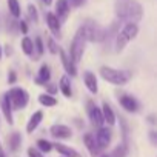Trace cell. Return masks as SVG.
<instances>
[{
	"label": "cell",
	"mask_w": 157,
	"mask_h": 157,
	"mask_svg": "<svg viewBox=\"0 0 157 157\" xmlns=\"http://www.w3.org/2000/svg\"><path fill=\"white\" fill-rule=\"evenodd\" d=\"M114 11L119 20L137 23L143 17V8L137 0H116Z\"/></svg>",
	"instance_id": "obj_1"
},
{
	"label": "cell",
	"mask_w": 157,
	"mask_h": 157,
	"mask_svg": "<svg viewBox=\"0 0 157 157\" xmlns=\"http://www.w3.org/2000/svg\"><path fill=\"white\" fill-rule=\"evenodd\" d=\"M137 34H139V26H137V23L126 22V23L122 26V29L117 31V34H116V37H114V40H116V42H114L116 52L123 51V48H125L131 40H134V39L137 37Z\"/></svg>",
	"instance_id": "obj_2"
},
{
	"label": "cell",
	"mask_w": 157,
	"mask_h": 157,
	"mask_svg": "<svg viewBox=\"0 0 157 157\" xmlns=\"http://www.w3.org/2000/svg\"><path fill=\"white\" fill-rule=\"evenodd\" d=\"M100 75L103 80L113 83V85H125L129 82V78H131V74L128 71H120V69H116V68H111V66H102L99 69Z\"/></svg>",
	"instance_id": "obj_3"
},
{
	"label": "cell",
	"mask_w": 157,
	"mask_h": 157,
	"mask_svg": "<svg viewBox=\"0 0 157 157\" xmlns=\"http://www.w3.org/2000/svg\"><path fill=\"white\" fill-rule=\"evenodd\" d=\"M80 29H82L86 42H103L105 40L106 29L103 26H100L97 22L91 20V19L85 20L83 25L80 26Z\"/></svg>",
	"instance_id": "obj_4"
},
{
	"label": "cell",
	"mask_w": 157,
	"mask_h": 157,
	"mask_svg": "<svg viewBox=\"0 0 157 157\" xmlns=\"http://www.w3.org/2000/svg\"><path fill=\"white\" fill-rule=\"evenodd\" d=\"M85 36L82 33V29L78 28V31L75 33L72 42H71V46H69V59L74 62V63H78L83 56V51H85Z\"/></svg>",
	"instance_id": "obj_5"
},
{
	"label": "cell",
	"mask_w": 157,
	"mask_h": 157,
	"mask_svg": "<svg viewBox=\"0 0 157 157\" xmlns=\"http://www.w3.org/2000/svg\"><path fill=\"white\" fill-rule=\"evenodd\" d=\"M8 96H10L13 109H22L29 102V94L23 88H13V90L8 91Z\"/></svg>",
	"instance_id": "obj_6"
},
{
	"label": "cell",
	"mask_w": 157,
	"mask_h": 157,
	"mask_svg": "<svg viewBox=\"0 0 157 157\" xmlns=\"http://www.w3.org/2000/svg\"><path fill=\"white\" fill-rule=\"evenodd\" d=\"M111 137H113V134H111V129L109 128H105V126L97 128V134H96L94 139H96V143H97V146H99L100 151L102 149H106L109 146Z\"/></svg>",
	"instance_id": "obj_7"
},
{
	"label": "cell",
	"mask_w": 157,
	"mask_h": 157,
	"mask_svg": "<svg viewBox=\"0 0 157 157\" xmlns=\"http://www.w3.org/2000/svg\"><path fill=\"white\" fill-rule=\"evenodd\" d=\"M88 116H90V120H91V123L96 126V128H100V126H103V116H102V109L93 102V100H90L88 102Z\"/></svg>",
	"instance_id": "obj_8"
},
{
	"label": "cell",
	"mask_w": 157,
	"mask_h": 157,
	"mask_svg": "<svg viewBox=\"0 0 157 157\" xmlns=\"http://www.w3.org/2000/svg\"><path fill=\"white\" fill-rule=\"evenodd\" d=\"M0 108H2V113L6 119V122L10 125L14 123V119H13V106H11V100H10V96L8 93H3L0 96Z\"/></svg>",
	"instance_id": "obj_9"
},
{
	"label": "cell",
	"mask_w": 157,
	"mask_h": 157,
	"mask_svg": "<svg viewBox=\"0 0 157 157\" xmlns=\"http://www.w3.org/2000/svg\"><path fill=\"white\" fill-rule=\"evenodd\" d=\"M119 103L128 113H137L139 111V102L132 96H129V94H122L119 97Z\"/></svg>",
	"instance_id": "obj_10"
},
{
	"label": "cell",
	"mask_w": 157,
	"mask_h": 157,
	"mask_svg": "<svg viewBox=\"0 0 157 157\" xmlns=\"http://www.w3.org/2000/svg\"><path fill=\"white\" fill-rule=\"evenodd\" d=\"M46 25H48L49 31L52 33V36L57 37V39H60V34H62V22L57 19L56 14H52V13H48V14H46Z\"/></svg>",
	"instance_id": "obj_11"
},
{
	"label": "cell",
	"mask_w": 157,
	"mask_h": 157,
	"mask_svg": "<svg viewBox=\"0 0 157 157\" xmlns=\"http://www.w3.org/2000/svg\"><path fill=\"white\" fill-rule=\"evenodd\" d=\"M51 136L56 137V139H69L72 136V131L69 126L66 125H62V123H57V125H52L51 129H49Z\"/></svg>",
	"instance_id": "obj_12"
},
{
	"label": "cell",
	"mask_w": 157,
	"mask_h": 157,
	"mask_svg": "<svg viewBox=\"0 0 157 157\" xmlns=\"http://www.w3.org/2000/svg\"><path fill=\"white\" fill-rule=\"evenodd\" d=\"M83 143H85L86 149L90 151L91 157H97V155L100 154V149H99V146H97V143H96V139H94V136H93L91 132H86V134L83 136Z\"/></svg>",
	"instance_id": "obj_13"
},
{
	"label": "cell",
	"mask_w": 157,
	"mask_h": 157,
	"mask_svg": "<svg viewBox=\"0 0 157 157\" xmlns=\"http://www.w3.org/2000/svg\"><path fill=\"white\" fill-rule=\"evenodd\" d=\"M57 54H60V60H62V65H63V68H65V71L69 74V75H75L77 74V68H75V63L66 56V52L63 51V49H59V52Z\"/></svg>",
	"instance_id": "obj_14"
},
{
	"label": "cell",
	"mask_w": 157,
	"mask_h": 157,
	"mask_svg": "<svg viewBox=\"0 0 157 157\" xmlns=\"http://www.w3.org/2000/svg\"><path fill=\"white\" fill-rule=\"evenodd\" d=\"M83 82H85V85H86V88H88V91H90L91 94H97L99 85H97V77H96V74H93L91 71H86V72L83 74Z\"/></svg>",
	"instance_id": "obj_15"
},
{
	"label": "cell",
	"mask_w": 157,
	"mask_h": 157,
	"mask_svg": "<svg viewBox=\"0 0 157 157\" xmlns=\"http://www.w3.org/2000/svg\"><path fill=\"white\" fill-rule=\"evenodd\" d=\"M52 148H56L57 152H60L63 157H82V154L78 152L77 149L68 146V145H63V143H54Z\"/></svg>",
	"instance_id": "obj_16"
},
{
	"label": "cell",
	"mask_w": 157,
	"mask_h": 157,
	"mask_svg": "<svg viewBox=\"0 0 157 157\" xmlns=\"http://www.w3.org/2000/svg\"><path fill=\"white\" fill-rule=\"evenodd\" d=\"M102 116H103V122L105 123H108L109 126H114L116 125V114H114V111H113V108L109 106V103L108 102H103V105H102Z\"/></svg>",
	"instance_id": "obj_17"
},
{
	"label": "cell",
	"mask_w": 157,
	"mask_h": 157,
	"mask_svg": "<svg viewBox=\"0 0 157 157\" xmlns=\"http://www.w3.org/2000/svg\"><path fill=\"white\" fill-rule=\"evenodd\" d=\"M49 78H51V69H49V66H48L46 63H43V65L40 66V69H39L37 77H36V83L45 86V85L49 82Z\"/></svg>",
	"instance_id": "obj_18"
},
{
	"label": "cell",
	"mask_w": 157,
	"mask_h": 157,
	"mask_svg": "<svg viewBox=\"0 0 157 157\" xmlns=\"http://www.w3.org/2000/svg\"><path fill=\"white\" fill-rule=\"evenodd\" d=\"M69 5H68V0H57L56 2V13H57V19L60 22H63L68 14H69Z\"/></svg>",
	"instance_id": "obj_19"
},
{
	"label": "cell",
	"mask_w": 157,
	"mask_h": 157,
	"mask_svg": "<svg viewBox=\"0 0 157 157\" xmlns=\"http://www.w3.org/2000/svg\"><path fill=\"white\" fill-rule=\"evenodd\" d=\"M42 120H43V113H42V111H36V113L29 117V122H28V125H26V132H28V134H33V132L37 129V126L40 125Z\"/></svg>",
	"instance_id": "obj_20"
},
{
	"label": "cell",
	"mask_w": 157,
	"mask_h": 157,
	"mask_svg": "<svg viewBox=\"0 0 157 157\" xmlns=\"http://www.w3.org/2000/svg\"><path fill=\"white\" fill-rule=\"evenodd\" d=\"M59 88H60V91H62V94H63L65 97H71V96H72V91H71V82H69L68 75H63V77L60 78Z\"/></svg>",
	"instance_id": "obj_21"
},
{
	"label": "cell",
	"mask_w": 157,
	"mask_h": 157,
	"mask_svg": "<svg viewBox=\"0 0 157 157\" xmlns=\"http://www.w3.org/2000/svg\"><path fill=\"white\" fill-rule=\"evenodd\" d=\"M39 103L43 105V106H46V108H51V106H56L57 105V100H56L54 96H51L48 93H43V94L39 96Z\"/></svg>",
	"instance_id": "obj_22"
},
{
	"label": "cell",
	"mask_w": 157,
	"mask_h": 157,
	"mask_svg": "<svg viewBox=\"0 0 157 157\" xmlns=\"http://www.w3.org/2000/svg\"><path fill=\"white\" fill-rule=\"evenodd\" d=\"M20 142H22V137H20V134L19 132H13L10 137H8V145H10V149L14 152V151H17L19 149V146H20Z\"/></svg>",
	"instance_id": "obj_23"
},
{
	"label": "cell",
	"mask_w": 157,
	"mask_h": 157,
	"mask_svg": "<svg viewBox=\"0 0 157 157\" xmlns=\"http://www.w3.org/2000/svg\"><path fill=\"white\" fill-rule=\"evenodd\" d=\"M22 51L26 56H33L34 54V42L29 37H23L22 39Z\"/></svg>",
	"instance_id": "obj_24"
},
{
	"label": "cell",
	"mask_w": 157,
	"mask_h": 157,
	"mask_svg": "<svg viewBox=\"0 0 157 157\" xmlns=\"http://www.w3.org/2000/svg\"><path fill=\"white\" fill-rule=\"evenodd\" d=\"M109 155H111V157H126V155H128V146H126V143L117 145V146L109 152Z\"/></svg>",
	"instance_id": "obj_25"
},
{
	"label": "cell",
	"mask_w": 157,
	"mask_h": 157,
	"mask_svg": "<svg viewBox=\"0 0 157 157\" xmlns=\"http://www.w3.org/2000/svg\"><path fill=\"white\" fill-rule=\"evenodd\" d=\"M8 10L11 13L13 17L19 19L20 17V5H19V0H8Z\"/></svg>",
	"instance_id": "obj_26"
},
{
	"label": "cell",
	"mask_w": 157,
	"mask_h": 157,
	"mask_svg": "<svg viewBox=\"0 0 157 157\" xmlns=\"http://www.w3.org/2000/svg\"><path fill=\"white\" fill-rule=\"evenodd\" d=\"M37 149L40 152H51L52 151V143L45 140V139H40V140H37Z\"/></svg>",
	"instance_id": "obj_27"
},
{
	"label": "cell",
	"mask_w": 157,
	"mask_h": 157,
	"mask_svg": "<svg viewBox=\"0 0 157 157\" xmlns=\"http://www.w3.org/2000/svg\"><path fill=\"white\" fill-rule=\"evenodd\" d=\"M28 16H29V19L34 22V23H37L39 22V14H37V8L34 6V5H28Z\"/></svg>",
	"instance_id": "obj_28"
},
{
	"label": "cell",
	"mask_w": 157,
	"mask_h": 157,
	"mask_svg": "<svg viewBox=\"0 0 157 157\" xmlns=\"http://www.w3.org/2000/svg\"><path fill=\"white\" fill-rule=\"evenodd\" d=\"M34 49L37 51V56H42L43 54L45 46H43V42H42L40 37H36V40H34Z\"/></svg>",
	"instance_id": "obj_29"
},
{
	"label": "cell",
	"mask_w": 157,
	"mask_h": 157,
	"mask_svg": "<svg viewBox=\"0 0 157 157\" xmlns=\"http://www.w3.org/2000/svg\"><path fill=\"white\" fill-rule=\"evenodd\" d=\"M48 49H49L51 54H57L60 48H59V45L54 42V39H48Z\"/></svg>",
	"instance_id": "obj_30"
},
{
	"label": "cell",
	"mask_w": 157,
	"mask_h": 157,
	"mask_svg": "<svg viewBox=\"0 0 157 157\" xmlns=\"http://www.w3.org/2000/svg\"><path fill=\"white\" fill-rule=\"evenodd\" d=\"M28 157H43V152H40L37 148H28Z\"/></svg>",
	"instance_id": "obj_31"
},
{
	"label": "cell",
	"mask_w": 157,
	"mask_h": 157,
	"mask_svg": "<svg viewBox=\"0 0 157 157\" xmlns=\"http://www.w3.org/2000/svg\"><path fill=\"white\" fill-rule=\"evenodd\" d=\"M85 3V0H68V5L69 8H78Z\"/></svg>",
	"instance_id": "obj_32"
},
{
	"label": "cell",
	"mask_w": 157,
	"mask_h": 157,
	"mask_svg": "<svg viewBox=\"0 0 157 157\" xmlns=\"http://www.w3.org/2000/svg\"><path fill=\"white\" fill-rule=\"evenodd\" d=\"M19 28H20V31L23 33V34H26L28 33V25H26V22H19Z\"/></svg>",
	"instance_id": "obj_33"
},
{
	"label": "cell",
	"mask_w": 157,
	"mask_h": 157,
	"mask_svg": "<svg viewBox=\"0 0 157 157\" xmlns=\"http://www.w3.org/2000/svg\"><path fill=\"white\" fill-rule=\"evenodd\" d=\"M16 78H17L16 72H14V71H10V74H8V82H10V83H14Z\"/></svg>",
	"instance_id": "obj_34"
},
{
	"label": "cell",
	"mask_w": 157,
	"mask_h": 157,
	"mask_svg": "<svg viewBox=\"0 0 157 157\" xmlns=\"http://www.w3.org/2000/svg\"><path fill=\"white\" fill-rule=\"evenodd\" d=\"M56 93H57V86H54V85H48V94L54 96Z\"/></svg>",
	"instance_id": "obj_35"
},
{
	"label": "cell",
	"mask_w": 157,
	"mask_h": 157,
	"mask_svg": "<svg viewBox=\"0 0 157 157\" xmlns=\"http://www.w3.org/2000/svg\"><path fill=\"white\" fill-rule=\"evenodd\" d=\"M149 139H151V143H152V145H155V143H157V137H155V131H151V132H149Z\"/></svg>",
	"instance_id": "obj_36"
},
{
	"label": "cell",
	"mask_w": 157,
	"mask_h": 157,
	"mask_svg": "<svg viewBox=\"0 0 157 157\" xmlns=\"http://www.w3.org/2000/svg\"><path fill=\"white\" fill-rule=\"evenodd\" d=\"M0 157H6V155H5V151H3V146H2V143H0Z\"/></svg>",
	"instance_id": "obj_37"
},
{
	"label": "cell",
	"mask_w": 157,
	"mask_h": 157,
	"mask_svg": "<svg viewBox=\"0 0 157 157\" xmlns=\"http://www.w3.org/2000/svg\"><path fill=\"white\" fill-rule=\"evenodd\" d=\"M42 2H43L45 5H51V3H52V0H42Z\"/></svg>",
	"instance_id": "obj_38"
},
{
	"label": "cell",
	"mask_w": 157,
	"mask_h": 157,
	"mask_svg": "<svg viewBox=\"0 0 157 157\" xmlns=\"http://www.w3.org/2000/svg\"><path fill=\"white\" fill-rule=\"evenodd\" d=\"M148 120H149V123H155V122H154V116H149Z\"/></svg>",
	"instance_id": "obj_39"
},
{
	"label": "cell",
	"mask_w": 157,
	"mask_h": 157,
	"mask_svg": "<svg viewBox=\"0 0 157 157\" xmlns=\"http://www.w3.org/2000/svg\"><path fill=\"white\" fill-rule=\"evenodd\" d=\"M97 157H111V155H109V152H108V154H99Z\"/></svg>",
	"instance_id": "obj_40"
},
{
	"label": "cell",
	"mask_w": 157,
	"mask_h": 157,
	"mask_svg": "<svg viewBox=\"0 0 157 157\" xmlns=\"http://www.w3.org/2000/svg\"><path fill=\"white\" fill-rule=\"evenodd\" d=\"M0 59H2V46H0Z\"/></svg>",
	"instance_id": "obj_41"
},
{
	"label": "cell",
	"mask_w": 157,
	"mask_h": 157,
	"mask_svg": "<svg viewBox=\"0 0 157 157\" xmlns=\"http://www.w3.org/2000/svg\"><path fill=\"white\" fill-rule=\"evenodd\" d=\"M60 157H63V155H60Z\"/></svg>",
	"instance_id": "obj_42"
}]
</instances>
